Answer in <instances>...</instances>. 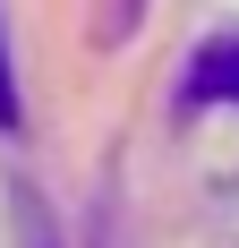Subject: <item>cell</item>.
Listing matches in <instances>:
<instances>
[{"instance_id":"cell-1","label":"cell","mask_w":239,"mask_h":248,"mask_svg":"<svg viewBox=\"0 0 239 248\" xmlns=\"http://www.w3.org/2000/svg\"><path fill=\"white\" fill-rule=\"evenodd\" d=\"M188 94H222V103H239V43H214L205 60H196Z\"/></svg>"},{"instance_id":"cell-2","label":"cell","mask_w":239,"mask_h":248,"mask_svg":"<svg viewBox=\"0 0 239 248\" xmlns=\"http://www.w3.org/2000/svg\"><path fill=\"white\" fill-rule=\"evenodd\" d=\"M26 103H17V60H9V34H0V128H17Z\"/></svg>"}]
</instances>
